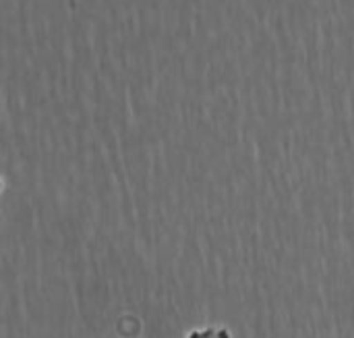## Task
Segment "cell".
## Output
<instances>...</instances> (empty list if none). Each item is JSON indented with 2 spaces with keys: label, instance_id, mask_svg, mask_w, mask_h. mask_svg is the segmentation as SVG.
I'll return each instance as SVG.
<instances>
[{
  "label": "cell",
  "instance_id": "cell-1",
  "mask_svg": "<svg viewBox=\"0 0 354 338\" xmlns=\"http://www.w3.org/2000/svg\"><path fill=\"white\" fill-rule=\"evenodd\" d=\"M187 338H230V332L226 328H203V330H193Z\"/></svg>",
  "mask_w": 354,
  "mask_h": 338
}]
</instances>
